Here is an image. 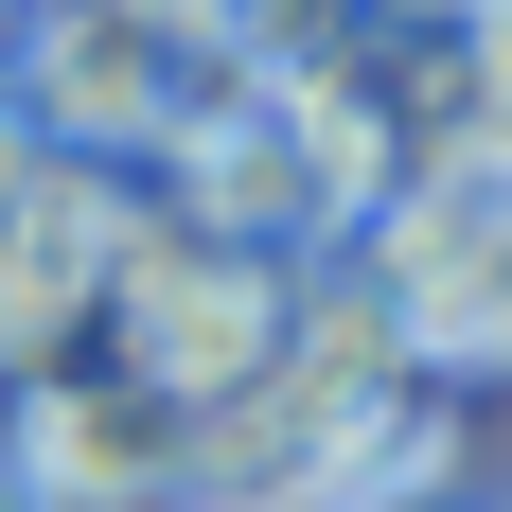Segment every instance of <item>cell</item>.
<instances>
[{"mask_svg":"<svg viewBox=\"0 0 512 512\" xmlns=\"http://www.w3.org/2000/svg\"><path fill=\"white\" fill-rule=\"evenodd\" d=\"M301 301H318V248L230 230V212H195L177 177H159V195H142V230H124L106 354H142L159 389H248V371H283V354H301Z\"/></svg>","mask_w":512,"mask_h":512,"instance_id":"1","label":"cell"},{"mask_svg":"<svg viewBox=\"0 0 512 512\" xmlns=\"http://www.w3.org/2000/svg\"><path fill=\"white\" fill-rule=\"evenodd\" d=\"M0 89L36 106V142L142 159V177H159V159H177V124H195L212 89H248V53L212 36V0H36Z\"/></svg>","mask_w":512,"mask_h":512,"instance_id":"2","label":"cell"},{"mask_svg":"<svg viewBox=\"0 0 512 512\" xmlns=\"http://www.w3.org/2000/svg\"><path fill=\"white\" fill-rule=\"evenodd\" d=\"M354 265L389 283V318H407L424 371H477V389H495L512 371V124H460V142L354 230Z\"/></svg>","mask_w":512,"mask_h":512,"instance_id":"3","label":"cell"},{"mask_svg":"<svg viewBox=\"0 0 512 512\" xmlns=\"http://www.w3.org/2000/svg\"><path fill=\"white\" fill-rule=\"evenodd\" d=\"M142 195H159L142 159H71V142L0 195V354H18V371L106 354V301H124V230H142Z\"/></svg>","mask_w":512,"mask_h":512,"instance_id":"4","label":"cell"},{"mask_svg":"<svg viewBox=\"0 0 512 512\" xmlns=\"http://www.w3.org/2000/svg\"><path fill=\"white\" fill-rule=\"evenodd\" d=\"M195 407L212 389H159L142 354L36 371V477H53V512H177L195 495Z\"/></svg>","mask_w":512,"mask_h":512,"instance_id":"5","label":"cell"},{"mask_svg":"<svg viewBox=\"0 0 512 512\" xmlns=\"http://www.w3.org/2000/svg\"><path fill=\"white\" fill-rule=\"evenodd\" d=\"M195 212H230V230H283V248H336V212H318V159H301V106H283V71H248V89H212L195 124H177V159H159Z\"/></svg>","mask_w":512,"mask_h":512,"instance_id":"6","label":"cell"},{"mask_svg":"<svg viewBox=\"0 0 512 512\" xmlns=\"http://www.w3.org/2000/svg\"><path fill=\"white\" fill-rule=\"evenodd\" d=\"M389 0H212V36L248 53V71H318V53H354Z\"/></svg>","mask_w":512,"mask_h":512,"instance_id":"7","label":"cell"},{"mask_svg":"<svg viewBox=\"0 0 512 512\" xmlns=\"http://www.w3.org/2000/svg\"><path fill=\"white\" fill-rule=\"evenodd\" d=\"M0 512H53V477H36V371L0 354Z\"/></svg>","mask_w":512,"mask_h":512,"instance_id":"8","label":"cell"},{"mask_svg":"<svg viewBox=\"0 0 512 512\" xmlns=\"http://www.w3.org/2000/svg\"><path fill=\"white\" fill-rule=\"evenodd\" d=\"M36 159H53V142H36V106L0 89V195H18V177H36Z\"/></svg>","mask_w":512,"mask_h":512,"instance_id":"9","label":"cell"},{"mask_svg":"<svg viewBox=\"0 0 512 512\" xmlns=\"http://www.w3.org/2000/svg\"><path fill=\"white\" fill-rule=\"evenodd\" d=\"M18 18H36V0H0V71H18Z\"/></svg>","mask_w":512,"mask_h":512,"instance_id":"10","label":"cell"},{"mask_svg":"<svg viewBox=\"0 0 512 512\" xmlns=\"http://www.w3.org/2000/svg\"><path fill=\"white\" fill-rule=\"evenodd\" d=\"M460 512H495V495H460Z\"/></svg>","mask_w":512,"mask_h":512,"instance_id":"11","label":"cell"},{"mask_svg":"<svg viewBox=\"0 0 512 512\" xmlns=\"http://www.w3.org/2000/svg\"><path fill=\"white\" fill-rule=\"evenodd\" d=\"M495 512H512V495H495Z\"/></svg>","mask_w":512,"mask_h":512,"instance_id":"12","label":"cell"}]
</instances>
